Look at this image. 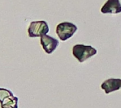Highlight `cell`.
<instances>
[{
	"instance_id": "cell-1",
	"label": "cell",
	"mask_w": 121,
	"mask_h": 108,
	"mask_svg": "<svg viewBox=\"0 0 121 108\" xmlns=\"http://www.w3.org/2000/svg\"><path fill=\"white\" fill-rule=\"evenodd\" d=\"M97 50L90 46L84 45L82 44L75 45L72 48V54L73 56L80 62L82 63L86 59L96 54Z\"/></svg>"
},
{
	"instance_id": "cell-2",
	"label": "cell",
	"mask_w": 121,
	"mask_h": 108,
	"mask_svg": "<svg viewBox=\"0 0 121 108\" xmlns=\"http://www.w3.org/2000/svg\"><path fill=\"white\" fill-rule=\"evenodd\" d=\"M77 30V26L70 22H62L56 27V33L62 41L71 38Z\"/></svg>"
},
{
	"instance_id": "cell-3",
	"label": "cell",
	"mask_w": 121,
	"mask_h": 108,
	"mask_svg": "<svg viewBox=\"0 0 121 108\" xmlns=\"http://www.w3.org/2000/svg\"><path fill=\"white\" fill-rule=\"evenodd\" d=\"M0 104L1 108H18V98L11 91L0 88Z\"/></svg>"
},
{
	"instance_id": "cell-4",
	"label": "cell",
	"mask_w": 121,
	"mask_h": 108,
	"mask_svg": "<svg viewBox=\"0 0 121 108\" xmlns=\"http://www.w3.org/2000/svg\"><path fill=\"white\" fill-rule=\"evenodd\" d=\"M49 32V26L45 21H32L28 27V33L30 37H38L47 35Z\"/></svg>"
},
{
	"instance_id": "cell-5",
	"label": "cell",
	"mask_w": 121,
	"mask_h": 108,
	"mask_svg": "<svg viewBox=\"0 0 121 108\" xmlns=\"http://www.w3.org/2000/svg\"><path fill=\"white\" fill-rule=\"evenodd\" d=\"M40 44L47 54L52 53L59 45V41L50 35H45L40 37Z\"/></svg>"
},
{
	"instance_id": "cell-6",
	"label": "cell",
	"mask_w": 121,
	"mask_h": 108,
	"mask_svg": "<svg viewBox=\"0 0 121 108\" xmlns=\"http://www.w3.org/2000/svg\"><path fill=\"white\" fill-rule=\"evenodd\" d=\"M101 11L104 14H118L121 13V4L119 0H107L103 5Z\"/></svg>"
},
{
	"instance_id": "cell-7",
	"label": "cell",
	"mask_w": 121,
	"mask_h": 108,
	"mask_svg": "<svg viewBox=\"0 0 121 108\" xmlns=\"http://www.w3.org/2000/svg\"><path fill=\"white\" fill-rule=\"evenodd\" d=\"M121 88V79H109L101 84V88L109 94L112 92L120 90Z\"/></svg>"
}]
</instances>
